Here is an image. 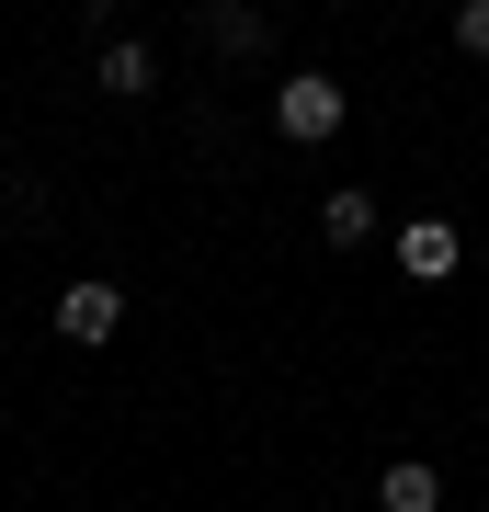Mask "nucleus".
<instances>
[{
	"label": "nucleus",
	"instance_id": "obj_1",
	"mask_svg": "<svg viewBox=\"0 0 489 512\" xmlns=\"http://www.w3.org/2000/svg\"><path fill=\"white\" fill-rule=\"evenodd\" d=\"M342 114H353V92L330 69H285V80H273V137H285V148H330Z\"/></svg>",
	"mask_w": 489,
	"mask_h": 512
},
{
	"label": "nucleus",
	"instance_id": "obj_2",
	"mask_svg": "<svg viewBox=\"0 0 489 512\" xmlns=\"http://www.w3.org/2000/svg\"><path fill=\"white\" fill-rule=\"evenodd\" d=\"M91 92L148 103V92H160V46H148V35H103V46H91Z\"/></svg>",
	"mask_w": 489,
	"mask_h": 512
},
{
	"label": "nucleus",
	"instance_id": "obj_3",
	"mask_svg": "<svg viewBox=\"0 0 489 512\" xmlns=\"http://www.w3.org/2000/svg\"><path fill=\"white\" fill-rule=\"evenodd\" d=\"M57 330H69L80 353H103L114 330H126V285H103V274H80L69 296H57Z\"/></svg>",
	"mask_w": 489,
	"mask_h": 512
},
{
	"label": "nucleus",
	"instance_id": "obj_4",
	"mask_svg": "<svg viewBox=\"0 0 489 512\" xmlns=\"http://www.w3.org/2000/svg\"><path fill=\"white\" fill-rule=\"evenodd\" d=\"M205 46H217V57H239V69H251V57H273L262 0H205Z\"/></svg>",
	"mask_w": 489,
	"mask_h": 512
},
{
	"label": "nucleus",
	"instance_id": "obj_5",
	"mask_svg": "<svg viewBox=\"0 0 489 512\" xmlns=\"http://www.w3.org/2000/svg\"><path fill=\"white\" fill-rule=\"evenodd\" d=\"M455 262H467V251H455L444 217H410V228H399V274H410V285H455Z\"/></svg>",
	"mask_w": 489,
	"mask_h": 512
},
{
	"label": "nucleus",
	"instance_id": "obj_6",
	"mask_svg": "<svg viewBox=\"0 0 489 512\" xmlns=\"http://www.w3.org/2000/svg\"><path fill=\"white\" fill-rule=\"evenodd\" d=\"M376 228H387V217H376V194H364V183H342V194L319 205V239H330V251H364Z\"/></svg>",
	"mask_w": 489,
	"mask_h": 512
},
{
	"label": "nucleus",
	"instance_id": "obj_7",
	"mask_svg": "<svg viewBox=\"0 0 489 512\" xmlns=\"http://www.w3.org/2000/svg\"><path fill=\"white\" fill-rule=\"evenodd\" d=\"M376 512H444V478L421 467V456H399V467L376 478Z\"/></svg>",
	"mask_w": 489,
	"mask_h": 512
},
{
	"label": "nucleus",
	"instance_id": "obj_8",
	"mask_svg": "<svg viewBox=\"0 0 489 512\" xmlns=\"http://www.w3.org/2000/svg\"><path fill=\"white\" fill-rule=\"evenodd\" d=\"M455 57H478V69H489V0H455Z\"/></svg>",
	"mask_w": 489,
	"mask_h": 512
},
{
	"label": "nucleus",
	"instance_id": "obj_9",
	"mask_svg": "<svg viewBox=\"0 0 489 512\" xmlns=\"http://www.w3.org/2000/svg\"><path fill=\"white\" fill-rule=\"evenodd\" d=\"M478 512H489V501H478Z\"/></svg>",
	"mask_w": 489,
	"mask_h": 512
}]
</instances>
